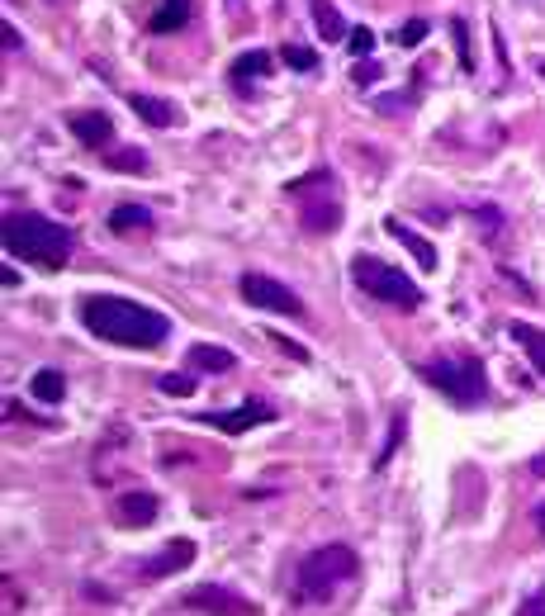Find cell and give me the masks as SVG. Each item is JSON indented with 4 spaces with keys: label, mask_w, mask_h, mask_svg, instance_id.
I'll return each instance as SVG.
<instances>
[{
    "label": "cell",
    "mask_w": 545,
    "mask_h": 616,
    "mask_svg": "<svg viewBox=\"0 0 545 616\" xmlns=\"http://www.w3.org/2000/svg\"><path fill=\"white\" fill-rule=\"evenodd\" d=\"M185 607H195V612H209V616H237L247 612V602L233 598L228 588H218V583H200V588H190L185 593ZM252 616V612H247Z\"/></svg>",
    "instance_id": "cell-8"
},
{
    "label": "cell",
    "mask_w": 545,
    "mask_h": 616,
    "mask_svg": "<svg viewBox=\"0 0 545 616\" xmlns=\"http://www.w3.org/2000/svg\"><path fill=\"white\" fill-rule=\"evenodd\" d=\"M351 579H356V550H351V545H318L313 555H304L299 574H294V598L327 602Z\"/></svg>",
    "instance_id": "cell-3"
},
{
    "label": "cell",
    "mask_w": 545,
    "mask_h": 616,
    "mask_svg": "<svg viewBox=\"0 0 545 616\" xmlns=\"http://www.w3.org/2000/svg\"><path fill=\"white\" fill-rule=\"evenodd\" d=\"M384 233H389V237H399L403 247H408V252L418 256V261H422V266H427V271H432V266H436V247H432V242H427V237H418V233H413L408 223H399V218H389V223H384Z\"/></svg>",
    "instance_id": "cell-15"
},
{
    "label": "cell",
    "mask_w": 545,
    "mask_h": 616,
    "mask_svg": "<svg viewBox=\"0 0 545 616\" xmlns=\"http://www.w3.org/2000/svg\"><path fill=\"white\" fill-rule=\"evenodd\" d=\"M541 72H545V67H541Z\"/></svg>",
    "instance_id": "cell-32"
},
{
    "label": "cell",
    "mask_w": 545,
    "mask_h": 616,
    "mask_svg": "<svg viewBox=\"0 0 545 616\" xmlns=\"http://www.w3.org/2000/svg\"><path fill=\"white\" fill-rule=\"evenodd\" d=\"M190 560H195V545L171 541L162 555H152V560L143 564V579H166V574H176V569H190Z\"/></svg>",
    "instance_id": "cell-12"
},
{
    "label": "cell",
    "mask_w": 545,
    "mask_h": 616,
    "mask_svg": "<svg viewBox=\"0 0 545 616\" xmlns=\"http://www.w3.org/2000/svg\"><path fill=\"white\" fill-rule=\"evenodd\" d=\"M109 166H114V171H143L147 157L138 152V147H124V157H109Z\"/></svg>",
    "instance_id": "cell-24"
},
{
    "label": "cell",
    "mask_w": 545,
    "mask_h": 616,
    "mask_svg": "<svg viewBox=\"0 0 545 616\" xmlns=\"http://www.w3.org/2000/svg\"><path fill=\"white\" fill-rule=\"evenodd\" d=\"M285 62L294 72H318V53L313 48H285Z\"/></svg>",
    "instance_id": "cell-23"
},
{
    "label": "cell",
    "mask_w": 545,
    "mask_h": 616,
    "mask_svg": "<svg viewBox=\"0 0 545 616\" xmlns=\"http://www.w3.org/2000/svg\"><path fill=\"white\" fill-rule=\"evenodd\" d=\"M531 474H545V455H536V460H531Z\"/></svg>",
    "instance_id": "cell-31"
},
{
    "label": "cell",
    "mask_w": 545,
    "mask_h": 616,
    "mask_svg": "<svg viewBox=\"0 0 545 616\" xmlns=\"http://www.w3.org/2000/svg\"><path fill=\"white\" fill-rule=\"evenodd\" d=\"M157 512H162V498H157V493L133 489V493L119 498V522L124 526H152L157 522Z\"/></svg>",
    "instance_id": "cell-11"
},
{
    "label": "cell",
    "mask_w": 545,
    "mask_h": 616,
    "mask_svg": "<svg viewBox=\"0 0 545 616\" xmlns=\"http://www.w3.org/2000/svg\"><path fill=\"white\" fill-rule=\"evenodd\" d=\"M508 332H512V342H517L522 351H527V361L545 375V332H541V327H531V323H512Z\"/></svg>",
    "instance_id": "cell-18"
},
{
    "label": "cell",
    "mask_w": 545,
    "mask_h": 616,
    "mask_svg": "<svg viewBox=\"0 0 545 616\" xmlns=\"http://www.w3.org/2000/svg\"><path fill=\"white\" fill-rule=\"evenodd\" d=\"M455 48H460V62H465V67H474V57H470V34H465V19H455Z\"/></svg>",
    "instance_id": "cell-27"
},
{
    "label": "cell",
    "mask_w": 545,
    "mask_h": 616,
    "mask_svg": "<svg viewBox=\"0 0 545 616\" xmlns=\"http://www.w3.org/2000/svg\"><path fill=\"white\" fill-rule=\"evenodd\" d=\"M370 48H375V34L356 24V29H351V53H356V57H370Z\"/></svg>",
    "instance_id": "cell-26"
},
{
    "label": "cell",
    "mask_w": 545,
    "mask_h": 616,
    "mask_svg": "<svg viewBox=\"0 0 545 616\" xmlns=\"http://www.w3.org/2000/svg\"><path fill=\"white\" fill-rule=\"evenodd\" d=\"M128 105L138 109V114H143L152 128H171V124H176V105H166V100H152V95H133Z\"/></svg>",
    "instance_id": "cell-20"
},
{
    "label": "cell",
    "mask_w": 545,
    "mask_h": 616,
    "mask_svg": "<svg viewBox=\"0 0 545 616\" xmlns=\"http://www.w3.org/2000/svg\"><path fill=\"white\" fill-rule=\"evenodd\" d=\"M309 10H313V24H318V38H327V43H342V38H351L346 19L332 10V0H309Z\"/></svg>",
    "instance_id": "cell-14"
},
{
    "label": "cell",
    "mask_w": 545,
    "mask_h": 616,
    "mask_svg": "<svg viewBox=\"0 0 545 616\" xmlns=\"http://www.w3.org/2000/svg\"><path fill=\"white\" fill-rule=\"evenodd\" d=\"M351 280H356L375 304H394V308H403V313H413V308L422 304L418 285H413L399 266L380 261V256H356V261H351Z\"/></svg>",
    "instance_id": "cell-5"
},
{
    "label": "cell",
    "mask_w": 545,
    "mask_h": 616,
    "mask_svg": "<svg viewBox=\"0 0 545 616\" xmlns=\"http://www.w3.org/2000/svg\"><path fill=\"white\" fill-rule=\"evenodd\" d=\"M517 616H545V588L541 593H531V598L517 607Z\"/></svg>",
    "instance_id": "cell-28"
},
{
    "label": "cell",
    "mask_w": 545,
    "mask_h": 616,
    "mask_svg": "<svg viewBox=\"0 0 545 616\" xmlns=\"http://www.w3.org/2000/svg\"><path fill=\"white\" fill-rule=\"evenodd\" d=\"M242 299L256 308H271V313H285V318H304V304H299V294L290 285H280L271 275L261 271H247L242 275Z\"/></svg>",
    "instance_id": "cell-7"
},
{
    "label": "cell",
    "mask_w": 545,
    "mask_h": 616,
    "mask_svg": "<svg viewBox=\"0 0 545 616\" xmlns=\"http://www.w3.org/2000/svg\"><path fill=\"white\" fill-rule=\"evenodd\" d=\"M531 517H536V526H541V536H545V503H541L536 512H531Z\"/></svg>",
    "instance_id": "cell-30"
},
{
    "label": "cell",
    "mask_w": 545,
    "mask_h": 616,
    "mask_svg": "<svg viewBox=\"0 0 545 616\" xmlns=\"http://www.w3.org/2000/svg\"><path fill=\"white\" fill-rule=\"evenodd\" d=\"M109 228H114V233L152 228V209H143V204H114V209H109Z\"/></svg>",
    "instance_id": "cell-19"
},
{
    "label": "cell",
    "mask_w": 545,
    "mask_h": 616,
    "mask_svg": "<svg viewBox=\"0 0 545 616\" xmlns=\"http://www.w3.org/2000/svg\"><path fill=\"white\" fill-rule=\"evenodd\" d=\"M157 389H162V394H171V399H190V394H195V380H185V375H162V380H157Z\"/></svg>",
    "instance_id": "cell-22"
},
{
    "label": "cell",
    "mask_w": 545,
    "mask_h": 616,
    "mask_svg": "<svg viewBox=\"0 0 545 616\" xmlns=\"http://www.w3.org/2000/svg\"><path fill=\"white\" fill-rule=\"evenodd\" d=\"M185 361L195 365V370H214V375H228V370H233L237 365V356L233 351H223V346H190V356H185Z\"/></svg>",
    "instance_id": "cell-17"
},
{
    "label": "cell",
    "mask_w": 545,
    "mask_h": 616,
    "mask_svg": "<svg viewBox=\"0 0 545 616\" xmlns=\"http://www.w3.org/2000/svg\"><path fill=\"white\" fill-rule=\"evenodd\" d=\"M190 0H162L157 5V15H152V34H176V29H185L190 24Z\"/></svg>",
    "instance_id": "cell-16"
},
{
    "label": "cell",
    "mask_w": 545,
    "mask_h": 616,
    "mask_svg": "<svg viewBox=\"0 0 545 616\" xmlns=\"http://www.w3.org/2000/svg\"><path fill=\"white\" fill-rule=\"evenodd\" d=\"M271 408L261 399L242 403V408H228V413H204V422L209 427H218V432H252V427H261V422H271Z\"/></svg>",
    "instance_id": "cell-9"
},
{
    "label": "cell",
    "mask_w": 545,
    "mask_h": 616,
    "mask_svg": "<svg viewBox=\"0 0 545 616\" xmlns=\"http://www.w3.org/2000/svg\"><path fill=\"white\" fill-rule=\"evenodd\" d=\"M271 67H275V57L266 53V48H256V53H242V57H237L233 67H228V76H233V86H242V91H247L256 76H266Z\"/></svg>",
    "instance_id": "cell-13"
},
{
    "label": "cell",
    "mask_w": 545,
    "mask_h": 616,
    "mask_svg": "<svg viewBox=\"0 0 545 616\" xmlns=\"http://www.w3.org/2000/svg\"><path fill=\"white\" fill-rule=\"evenodd\" d=\"M0 43H5V53H15L19 43H24V38H19L15 29H10V24H5V29H0Z\"/></svg>",
    "instance_id": "cell-29"
},
{
    "label": "cell",
    "mask_w": 545,
    "mask_h": 616,
    "mask_svg": "<svg viewBox=\"0 0 545 616\" xmlns=\"http://www.w3.org/2000/svg\"><path fill=\"white\" fill-rule=\"evenodd\" d=\"M290 195L304 204V228L309 233H337L342 228V200H337L332 171H313L309 181H294Z\"/></svg>",
    "instance_id": "cell-6"
},
{
    "label": "cell",
    "mask_w": 545,
    "mask_h": 616,
    "mask_svg": "<svg viewBox=\"0 0 545 616\" xmlns=\"http://www.w3.org/2000/svg\"><path fill=\"white\" fill-rule=\"evenodd\" d=\"M418 375L460 408L489 399V375H484V361H474V356H436V361L418 365Z\"/></svg>",
    "instance_id": "cell-4"
},
{
    "label": "cell",
    "mask_w": 545,
    "mask_h": 616,
    "mask_svg": "<svg viewBox=\"0 0 545 616\" xmlns=\"http://www.w3.org/2000/svg\"><path fill=\"white\" fill-rule=\"evenodd\" d=\"M0 237H5V252L10 256L34 261L43 271L67 266V256H72V228H62V223H53L43 214H5Z\"/></svg>",
    "instance_id": "cell-2"
},
{
    "label": "cell",
    "mask_w": 545,
    "mask_h": 616,
    "mask_svg": "<svg viewBox=\"0 0 545 616\" xmlns=\"http://www.w3.org/2000/svg\"><path fill=\"white\" fill-rule=\"evenodd\" d=\"M76 318L81 327L100 337L109 346H133V351H152L171 337V318L157 313L147 304H133V299H119V294H86L76 304Z\"/></svg>",
    "instance_id": "cell-1"
},
{
    "label": "cell",
    "mask_w": 545,
    "mask_h": 616,
    "mask_svg": "<svg viewBox=\"0 0 545 616\" xmlns=\"http://www.w3.org/2000/svg\"><path fill=\"white\" fill-rule=\"evenodd\" d=\"M29 389H34V399H43V403H62V394H67V380H62V370H38Z\"/></svg>",
    "instance_id": "cell-21"
},
{
    "label": "cell",
    "mask_w": 545,
    "mask_h": 616,
    "mask_svg": "<svg viewBox=\"0 0 545 616\" xmlns=\"http://www.w3.org/2000/svg\"><path fill=\"white\" fill-rule=\"evenodd\" d=\"M67 128H72L76 143H86V147H105L109 138H114V124H109V114H100V109H81V114H72Z\"/></svg>",
    "instance_id": "cell-10"
},
{
    "label": "cell",
    "mask_w": 545,
    "mask_h": 616,
    "mask_svg": "<svg viewBox=\"0 0 545 616\" xmlns=\"http://www.w3.org/2000/svg\"><path fill=\"white\" fill-rule=\"evenodd\" d=\"M422 34H427V19H408V24H403V34H399V43L403 48H418Z\"/></svg>",
    "instance_id": "cell-25"
}]
</instances>
